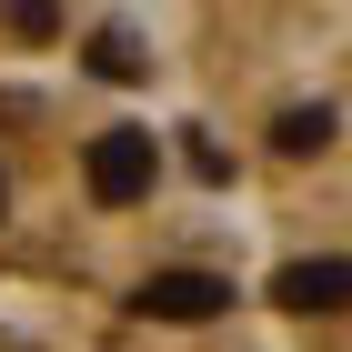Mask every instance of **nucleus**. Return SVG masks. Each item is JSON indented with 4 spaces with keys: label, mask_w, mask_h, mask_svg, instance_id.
Wrapping results in <instances>:
<instances>
[{
    "label": "nucleus",
    "mask_w": 352,
    "mask_h": 352,
    "mask_svg": "<svg viewBox=\"0 0 352 352\" xmlns=\"http://www.w3.org/2000/svg\"><path fill=\"white\" fill-rule=\"evenodd\" d=\"M91 201L101 212H131V201H151V182H162V151H151V131H91Z\"/></svg>",
    "instance_id": "nucleus-1"
},
{
    "label": "nucleus",
    "mask_w": 352,
    "mask_h": 352,
    "mask_svg": "<svg viewBox=\"0 0 352 352\" xmlns=\"http://www.w3.org/2000/svg\"><path fill=\"white\" fill-rule=\"evenodd\" d=\"M322 131H332V111H292L282 121V151H322Z\"/></svg>",
    "instance_id": "nucleus-4"
},
{
    "label": "nucleus",
    "mask_w": 352,
    "mask_h": 352,
    "mask_svg": "<svg viewBox=\"0 0 352 352\" xmlns=\"http://www.w3.org/2000/svg\"><path fill=\"white\" fill-rule=\"evenodd\" d=\"M282 302H292V312H342V252L292 262V272H282Z\"/></svg>",
    "instance_id": "nucleus-3"
},
{
    "label": "nucleus",
    "mask_w": 352,
    "mask_h": 352,
    "mask_svg": "<svg viewBox=\"0 0 352 352\" xmlns=\"http://www.w3.org/2000/svg\"><path fill=\"white\" fill-rule=\"evenodd\" d=\"M141 312H151V322H221V312H232V282H212V272H151Z\"/></svg>",
    "instance_id": "nucleus-2"
}]
</instances>
